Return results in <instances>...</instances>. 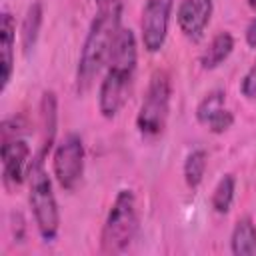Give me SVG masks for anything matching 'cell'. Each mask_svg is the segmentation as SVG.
Instances as JSON below:
<instances>
[{"instance_id": "cell-1", "label": "cell", "mask_w": 256, "mask_h": 256, "mask_svg": "<svg viewBox=\"0 0 256 256\" xmlns=\"http://www.w3.org/2000/svg\"><path fill=\"white\" fill-rule=\"evenodd\" d=\"M136 36L130 28H120L108 58V72L100 84L98 108L104 118H114L126 102L136 70Z\"/></svg>"}, {"instance_id": "cell-2", "label": "cell", "mask_w": 256, "mask_h": 256, "mask_svg": "<svg viewBox=\"0 0 256 256\" xmlns=\"http://www.w3.org/2000/svg\"><path fill=\"white\" fill-rule=\"evenodd\" d=\"M120 16H122L120 2H112L108 6H102V10L92 20L80 52L78 70H76L78 92L88 90L92 86V80L100 72V68L108 62L116 36L120 32Z\"/></svg>"}, {"instance_id": "cell-3", "label": "cell", "mask_w": 256, "mask_h": 256, "mask_svg": "<svg viewBox=\"0 0 256 256\" xmlns=\"http://www.w3.org/2000/svg\"><path fill=\"white\" fill-rule=\"evenodd\" d=\"M138 228V210L132 190H120L110 206L106 222L102 226L100 246L106 254L122 252L134 238Z\"/></svg>"}, {"instance_id": "cell-4", "label": "cell", "mask_w": 256, "mask_h": 256, "mask_svg": "<svg viewBox=\"0 0 256 256\" xmlns=\"http://www.w3.org/2000/svg\"><path fill=\"white\" fill-rule=\"evenodd\" d=\"M28 178H30V206L34 212L38 232L46 242H52L58 236L60 214H58L56 196L52 192V182L44 170V160L34 158L30 162Z\"/></svg>"}, {"instance_id": "cell-5", "label": "cell", "mask_w": 256, "mask_h": 256, "mask_svg": "<svg viewBox=\"0 0 256 256\" xmlns=\"http://www.w3.org/2000/svg\"><path fill=\"white\" fill-rule=\"evenodd\" d=\"M170 94H172L170 76L164 70H156L150 78L146 96H144L140 112L136 116V126L144 136L162 134L166 120H168Z\"/></svg>"}, {"instance_id": "cell-6", "label": "cell", "mask_w": 256, "mask_h": 256, "mask_svg": "<svg viewBox=\"0 0 256 256\" xmlns=\"http://www.w3.org/2000/svg\"><path fill=\"white\" fill-rule=\"evenodd\" d=\"M52 168L64 190H74L84 174V144L78 134H68L54 150Z\"/></svg>"}, {"instance_id": "cell-7", "label": "cell", "mask_w": 256, "mask_h": 256, "mask_svg": "<svg viewBox=\"0 0 256 256\" xmlns=\"http://www.w3.org/2000/svg\"><path fill=\"white\" fill-rule=\"evenodd\" d=\"M172 4L174 0H146L140 26H142V42L148 52H158L164 46Z\"/></svg>"}, {"instance_id": "cell-8", "label": "cell", "mask_w": 256, "mask_h": 256, "mask_svg": "<svg viewBox=\"0 0 256 256\" xmlns=\"http://www.w3.org/2000/svg\"><path fill=\"white\" fill-rule=\"evenodd\" d=\"M2 180L8 190L20 186L30 170V146L22 138L4 140L2 150Z\"/></svg>"}, {"instance_id": "cell-9", "label": "cell", "mask_w": 256, "mask_h": 256, "mask_svg": "<svg viewBox=\"0 0 256 256\" xmlns=\"http://www.w3.org/2000/svg\"><path fill=\"white\" fill-rule=\"evenodd\" d=\"M212 0H182L176 12L178 26L188 38H198L212 18Z\"/></svg>"}, {"instance_id": "cell-10", "label": "cell", "mask_w": 256, "mask_h": 256, "mask_svg": "<svg viewBox=\"0 0 256 256\" xmlns=\"http://www.w3.org/2000/svg\"><path fill=\"white\" fill-rule=\"evenodd\" d=\"M14 40H16V22L10 12H4L0 18V90L4 92L12 68H14Z\"/></svg>"}, {"instance_id": "cell-11", "label": "cell", "mask_w": 256, "mask_h": 256, "mask_svg": "<svg viewBox=\"0 0 256 256\" xmlns=\"http://www.w3.org/2000/svg\"><path fill=\"white\" fill-rule=\"evenodd\" d=\"M40 116H42V140H40V150L34 158L44 160L46 154L50 152L56 136V96L54 92H44L42 96V106H40Z\"/></svg>"}, {"instance_id": "cell-12", "label": "cell", "mask_w": 256, "mask_h": 256, "mask_svg": "<svg viewBox=\"0 0 256 256\" xmlns=\"http://www.w3.org/2000/svg\"><path fill=\"white\" fill-rule=\"evenodd\" d=\"M234 50V38H232V34L230 32H218L212 40H210V44L206 46V50L200 54V64H202V68H206V70H212V68H218L228 56H230V52Z\"/></svg>"}, {"instance_id": "cell-13", "label": "cell", "mask_w": 256, "mask_h": 256, "mask_svg": "<svg viewBox=\"0 0 256 256\" xmlns=\"http://www.w3.org/2000/svg\"><path fill=\"white\" fill-rule=\"evenodd\" d=\"M230 248L236 256H248L256 252V226L248 216L236 222L230 238Z\"/></svg>"}, {"instance_id": "cell-14", "label": "cell", "mask_w": 256, "mask_h": 256, "mask_svg": "<svg viewBox=\"0 0 256 256\" xmlns=\"http://www.w3.org/2000/svg\"><path fill=\"white\" fill-rule=\"evenodd\" d=\"M40 26H42V4L40 2H34V4L28 6L26 16L22 20L20 38H22L24 54H30V50H34L36 40H38V34H40Z\"/></svg>"}, {"instance_id": "cell-15", "label": "cell", "mask_w": 256, "mask_h": 256, "mask_svg": "<svg viewBox=\"0 0 256 256\" xmlns=\"http://www.w3.org/2000/svg\"><path fill=\"white\" fill-rule=\"evenodd\" d=\"M234 188H236V180L232 174H226L220 178V182L216 184L214 192H212V208L218 214H226L232 206L234 200Z\"/></svg>"}, {"instance_id": "cell-16", "label": "cell", "mask_w": 256, "mask_h": 256, "mask_svg": "<svg viewBox=\"0 0 256 256\" xmlns=\"http://www.w3.org/2000/svg\"><path fill=\"white\" fill-rule=\"evenodd\" d=\"M206 172V152L204 150H192L184 160V180L190 188H196Z\"/></svg>"}, {"instance_id": "cell-17", "label": "cell", "mask_w": 256, "mask_h": 256, "mask_svg": "<svg viewBox=\"0 0 256 256\" xmlns=\"http://www.w3.org/2000/svg\"><path fill=\"white\" fill-rule=\"evenodd\" d=\"M224 102H226V92L224 90H212L208 92L196 106V118L198 122L206 124L216 112H220L224 108Z\"/></svg>"}, {"instance_id": "cell-18", "label": "cell", "mask_w": 256, "mask_h": 256, "mask_svg": "<svg viewBox=\"0 0 256 256\" xmlns=\"http://www.w3.org/2000/svg\"><path fill=\"white\" fill-rule=\"evenodd\" d=\"M234 124V114L230 112V110H226V108H222L220 112H216L208 122H206V126L214 132V134H220V132H226L230 126Z\"/></svg>"}, {"instance_id": "cell-19", "label": "cell", "mask_w": 256, "mask_h": 256, "mask_svg": "<svg viewBox=\"0 0 256 256\" xmlns=\"http://www.w3.org/2000/svg\"><path fill=\"white\" fill-rule=\"evenodd\" d=\"M240 90H242V94H244L246 98H256V60H254V64L250 66V70L244 74Z\"/></svg>"}, {"instance_id": "cell-20", "label": "cell", "mask_w": 256, "mask_h": 256, "mask_svg": "<svg viewBox=\"0 0 256 256\" xmlns=\"http://www.w3.org/2000/svg\"><path fill=\"white\" fill-rule=\"evenodd\" d=\"M246 44L248 46H252V48H256V16L248 22V26H246Z\"/></svg>"}, {"instance_id": "cell-21", "label": "cell", "mask_w": 256, "mask_h": 256, "mask_svg": "<svg viewBox=\"0 0 256 256\" xmlns=\"http://www.w3.org/2000/svg\"><path fill=\"white\" fill-rule=\"evenodd\" d=\"M100 6H108V4H112V2H118V0H96Z\"/></svg>"}, {"instance_id": "cell-22", "label": "cell", "mask_w": 256, "mask_h": 256, "mask_svg": "<svg viewBox=\"0 0 256 256\" xmlns=\"http://www.w3.org/2000/svg\"><path fill=\"white\" fill-rule=\"evenodd\" d=\"M248 6H250L252 10H256V0H248Z\"/></svg>"}]
</instances>
